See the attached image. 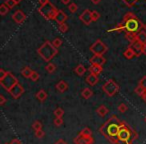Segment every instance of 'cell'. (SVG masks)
<instances>
[{
    "label": "cell",
    "instance_id": "83f0119b",
    "mask_svg": "<svg viewBox=\"0 0 146 144\" xmlns=\"http://www.w3.org/2000/svg\"><path fill=\"white\" fill-rule=\"evenodd\" d=\"M80 135H82V136H86V137H91L92 136V131H91V129L90 128H88V127H84L83 129L80 131Z\"/></svg>",
    "mask_w": 146,
    "mask_h": 144
},
{
    "label": "cell",
    "instance_id": "f6af8a7d",
    "mask_svg": "<svg viewBox=\"0 0 146 144\" xmlns=\"http://www.w3.org/2000/svg\"><path fill=\"white\" fill-rule=\"evenodd\" d=\"M7 74H8V71H5L3 68L0 69V80H2Z\"/></svg>",
    "mask_w": 146,
    "mask_h": 144
},
{
    "label": "cell",
    "instance_id": "f546056e",
    "mask_svg": "<svg viewBox=\"0 0 146 144\" xmlns=\"http://www.w3.org/2000/svg\"><path fill=\"white\" fill-rule=\"evenodd\" d=\"M134 92H135L138 96H141V97H142V96L144 95V93L146 92V89H145V88H143V87H141L140 85H138L137 87L134 89Z\"/></svg>",
    "mask_w": 146,
    "mask_h": 144
},
{
    "label": "cell",
    "instance_id": "3957f363",
    "mask_svg": "<svg viewBox=\"0 0 146 144\" xmlns=\"http://www.w3.org/2000/svg\"><path fill=\"white\" fill-rule=\"evenodd\" d=\"M138 138V134L134 131L126 122L123 121L120 131L118 133L117 144H134L135 140Z\"/></svg>",
    "mask_w": 146,
    "mask_h": 144
},
{
    "label": "cell",
    "instance_id": "8d00e7d4",
    "mask_svg": "<svg viewBox=\"0 0 146 144\" xmlns=\"http://www.w3.org/2000/svg\"><path fill=\"white\" fill-rule=\"evenodd\" d=\"M68 10L70 11L71 13H75L76 11L78 10V6L75 4V3H70V4L68 5Z\"/></svg>",
    "mask_w": 146,
    "mask_h": 144
},
{
    "label": "cell",
    "instance_id": "6f0895ef",
    "mask_svg": "<svg viewBox=\"0 0 146 144\" xmlns=\"http://www.w3.org/2000/svg\"><path fill=\"white\" fill-rule=\"evenodd\" d=\"M144 120H145V122H146V116H145V118H144Z\"/></svg>",
    "mask_w": 146,
    "mask_h": 144
},
{
    "label": "cell",
    "instance_id": "6da1fadb",
    "mask_svg": "<svg viewBox=\"0 0 146 144\" xmlns=\"http://www.w3.org/2000/svg\"><path fill=\"white\" fill-rule=\"evenodd\" d=\"M123 121L120 120L116 115H112L109 119L99 128V131L110 143L117 144L118 139L117 136L120 131V128L122 126Z\"/></svg>",
    "mask_w": 146,
    "mask_h": 144
},
{
    "label": "cell",
    "instance_id": "5b68a950",
    "mask_svg": "<svg viewBox=\"0 0 146 144\" xmlns=\"http://www.w3.org/2000/svg\"><path fill=\"white\" fill-rule=\"evenodd\" d=\"M38 12L40 13L46 20H55L57 13H58V9L49 1L47 4L39 7Z\"/></svg>",
    "mask_w": 146,
    "mask_h": 144
},
{
    "label": "cell",
    "instance_id": "7402d4cb",
    "mask_svg": "<svg viewBox=\"0 0 146 144\" xmlns=\"http://www.w3.org/2000/svg\"><path fill=\"white\" fill-rule=\"evenodd\" d=\"M92 95H93V91H92L90 88L86 87V88H84V89H82L81 96L84 98V99H89V98L92 97Z\"/></svg>",
    "mask_w": 146,
    "mask_h": 144
},
{
    "label": "cell",
    "instance_id": "d4e9b609",
    "mask_svg": "<svg viewBox=\"0 0 146 144\" xmlns=\"http://www.w3.org/2000/svg\"><path fill=\"white\" fill-rule=\"evenodd\" d=\"M32 72H33V71L30 69V67L26 66V67H24L22 70H21V75H22L23 77H25V78H30Z\"/></svg>",
    "mask_w": 146,
    "mask_h": 144
},
{
    "label": "cell",
    "instance_id": "cb8c5ba5",
    "mask_svg": "<svg viewBox=\"0 0 146 144\" xmlns=\"http://www.w3.org/2000/svg\"><path fill=\"white\" fill-rule=\"evenodd\" d=\"M47 93H46V91L45 90H43V89H41V90H39L38 92L36 93V98L39 100L40 102H43V101H45V100L47 99Z\"/></svg>",
    "mask_w": 146,
    "mask_h": 144
},
{
    "label": "cell",
    "instance_id": "d6a6232c",
    "mask_svg": "<svg viewBox=\"0 0 146 144\" xmlns=\"http://www.w3.org/2000/svg\"><path fill=\"white\" fill-rule=\"evenodd\" d=\"M32 128L34 129V131H38V130H42V123L40 121H34L32 124Z\"/></svg>",
    "mask_w": 146,
    "mask_h": 144
},
{
    "label": "cell",
    "instance_id": "bcb514c9",
    "mask_svg": "<svg viewBox=\"0 0 146 144\" xmlns=\"http://www.w3.org/2000/svg\"><path fill=\"white\" fill-rule=\"evenodd\" d=\"M6 103V98L4 97V95H0V105L3 106Z\"/></svg>",
    "mask_w": 146,
    "mask_h": 144
},
{
    "label": "cell",
    "instance_id": "d590c367",
    "mask_svg": "<svg viewBox=\"0 0 146 144\" xmlns=\"http://www.w3.org/2000/svg\"><path fill=\"white\" fill-rule=\"evenodd\" d=\"M63 122H64V120H63L62 117H55V119L53 120V124H54L55 126H57V127L62 125Z\"/></svg>",
    "mask_w": 146,
    "mask_h": 144
},
{
    "label": "cell",
    "instance_id": "e0dca14e",
    "mask_svg": "<svg viewBox=\"0 0 146 144\" xmlns=\"http://www.w3.org/2000/svg\"><path fill=\"white\" fill-rule=\"evenodd\" d=\"M56 89L58 90L59 92H61V93H64L65 91H67L68 90V83L67 82H65L64 80H60V81L58 82V83L56 84Z\"/></svg>",
    "mask_w": 146,
    "mask_h": 144
},
{
    "label": "cell",
    "instance_id": "9f6ffc18",
    "mask_svg": "<svg viewBox=\"0 0 146 144\" xmlns=\"http://www.w3.org/2000/svg\"><path fill=\"white\" fill-rule=\"evenodd\" d=\"M144 30L146 31V24H144Z\"/></svg>",
    "mask_w": 146,
    "mask_h": 144
},
{
    "label": "cell",
    "instance_id": "2e32d148",
    "mask_svg": "<svg viewBox=\"0 0 146 144\" xmlns=\"http://www.w3.org/2000/svg\"><path fill=\"white\" fill-rule=\"evenodd\" d=\"M89 70L90 74H94V75H99V74L102 73V71H103V66H99V65H93L91 64L88 68Z\"/></svg>",
    "mask_w": 146,
    "mask_h": 144
},
{
    "label": "cell",
    "instance_id": "ac0fdd59",
    "mask_svg": "<svg viewBox=\"0 0 146 144\" xmlns=\"http://www.w3.org/2000/svg\"><path fill=\"white\" fill-rule=\"evenodd\" d=\"M98 81H99V78H98L97 75H94V74H89L86 77V82L91 86L96 85L98 83Z\"/></svg>",
    "mask_w": 146,
    "mask_h": 144
},
{
    "label": "cell",
    "instance_id": "4dcf8cb0",
    "mask_svg": "<svg viewBox=\"0 0 146 144\" xmlns=\"http://www.w3.org/2000/svg\"><path fill=\"white\" fill-rule=\"evenodd\" d=\"M136 36H137V34H133V33H125V38L127 39L130 43H132L133 41L136 40Z\"/></svg>",
    "mask_w": 146,
    "mask_h": 144
},
{
    "label": "cell",
    "instance_id": "9c48e42d",
    "mask_svg": "<svg viewBox=\"0 0 146 144\" xmlns=\"http://www.w3.org/2000/svg\"><path fill=\"white\" fill-rule=\"evenodd\" d=\"M24 91L25 90H24V88H23V86L21 85L20 83H17L16 85L13 86V87L11 88L8 92H9V94L14 98V99H18V98L20 97L23 93H24Z\"/></svg>",
    "mask_w": 146,
    "mask_h": 144
},
{
    "label": "cell",
    "instance_id": "d6986e66",
    "mask_svg": "<svg viewBox=\"0 0 146 144\" xmlns=\"http://www.w3.org/2000/svg\"><path fill=\"white\" fill-rule=\"evenodd\" d=\"M96 112H97V114L100 116V117H104V116L108 114L109 110H108V108L106 107L105 105H100L99 107L96 109Z\"/></svg>",
    "mask_w": 146,
    "mask_h": 144
},
{
    "label": "cell",
    "instance_id": "5bb4252c",
    "mask_svg": "<svg viewBox=\"0 0 146 144\" xmlns=\"http://www.w3.org/2000/svg\"><path fill=\"white\" fill-rule=\"evenodd\" d=\"M129 46L131 47V48L133 49L134 51H135L136 57L140 56V55L142 54V49H143V44H142V43H140L139 41L137 40V39H136L135 41H133L132 43H130Z\"/></svg>",
    "mask_w": 146,
    "mask_h": 144
},
{
    "label": "cell",
    "instance_id": "f35d334b",
    "mask_svg": "<svg viewBox=\"0 0 146 144\" xmlns=\"http://www.w3.org/2000/svg\"><path fill=\"white\" fill-rule=\"evenodd\" d=\"M4 4L7 5V6L9 7V8H13V7H15L17 5V3L15 2L14 0H5L4 1Z\"/></svg>",
    "mask_w": 146,
    "mask_h": 144
},
{
    "label": "cell",
    "instance_id": "db71d44e",
    "mask_svg": "<svg viewBox=\"0 0 146 144\" xmlns=\"http://www.w3.org/2000/svg\"><path fill=\"white\" fill-rule=\"evenodd\" d=\"M142 100H143V101L144 102H145V103H146V92H145V93H144V95L143 96H142Z\"/></svg>",
    "mask_w": 146,
    "mask_h": 144
},
{
    "label": "cell",
    "instance_id": "c3c4849f",
    "mask_svg": "<svg viewBox=\"0 0 146 144\" xmlns=\"http://www.w3.org/2000/svg\"><path fill=\"white\" fill-rule=\"evenodd\" d=\"M38 2L40 4V6H43V5L47 4L49 2V0H38Z\"/></svg>",
    "mask_w": 146,
    "mask_h": 144
},
{
    "label": "cell",
    "instance_id": "484cf974",
    "mask_svg": "<svg viewBox=\"0 0 146 144\" xmlns=\"http://www.w3.org/2000/svg\"><path fill=\"white\" fill-rule=\"evenodd\" d=\"M122 31H125L124 30V26H123V24H122V22L116 24L115 27H113V28L108 29V32H122Z\"/></svg>",
    "mask_w": 146,
    "mask_h": 144
},
{
    "label": "cell",
    "instance_id": "11a10c76",
    "mask_svg": "<svg viewBox=\"0 0 146 144\" xmlns=\"http://www.w3.org/2000/svg\"><path fill=\"white\" fill-rule=\"evenodd\" d=\"M14 1H15V2L17 3V4H19V3H20L21 1H22V0H14Z\"/></svg>",
    "mask_w": 146,
    "mask_h": 144
},
{
    "label": "cell",
    "instance_id": "30bf717a",
    "mask_svg": "<svg viewBox=\"0 0 146 144\" xmlns=\"http://www.w3.org/2000/svg\"><path fill=\"white\" fill-rule=\"evenodd\" d=\"M26 18H27L26 14H25L22 10H16L12 15L13 21H14L15 23H17V24H21V23H23L25 20H26Z\"/></svg>",
    "mask_w": 146,
    "mask_h": 144
},
{
    "label": "cell",
    "instance_id": "f5cc1de1",
    "mask_svg": "<svg viewBox=\"0 0 146 144\" xmlns=\"http://www.w3.org/2000/svg\"><path fill=\"white\" fill-rule=\"evenodd\" d=\"M100 1H101V0H91V2L93 3V4H99L100 3Z\"/></svg>",
    "mask_w": 146,
    "mask_h": 144
},
{
    "label": "cell",
    "instance_id": "52a82bcc",
    "mask_svg": "<svg viewBox=\"0 0 146 144\" xmlns=\"http://www.w3.org/2000/svg\"><path fill=\"white\" fill-rule=\"evenodd\" d=\"M17 83H19L18 79H17L11 72H8V74H7L2 80H0V85L2 86L6 91H9V90L14 85H16Z\"/></svg>",
    "mask_w": 146,
    "mask_h": 144
},
{
    "label": "cell",
    "instance_id": "ab89813d",
    "mask_svg": "<svg viewBox=\"0 0 146 144\" xmlns=\"http://www.w3.org/2000/svg\"><path fill=\"white\" fill-rule=\"evenodd\" d=\"M91 16H92V20L93 21H97L100 18V13L97 12L96 10L91 11Z\"/></svg>",
    "mask_w": 146,
    "mask_h": 144
},
{
    "label": "cell",
    "instance_id": "60d3db41",
    "mask_svg": "<svg viewBox=\"0 0 146 144\" xmlns=\"http://www.w3.org/2000/svg\"><path fill=\"white\" fill-rule=\"evenodd\" d=\"M68 25L66 24V23H63V24H60L58 26V29H59V31H61V32H63V33H65V32H67V30H68Z\"/></svg>",
    "mask_w": 146,
    "mask_h": 144
},
{
    "label": "cell",
    "instance_id": "7a4b0ae2",
    "mask_svg": "<svg viewBox=\"0 0 146 144\" xmlns=\"http://www.w3.org/2000/svg\"><path fill=\"white\" fill-rule=\"evenodd\" d=\"M122 24H123V26H124L125 33L138 34L140 31L144 29V24L141 22V20L132 12L126 13L125 16L123 17Z\"/></svg>",
    "mask_w": 146,
    "mask_h": 144
},
{
    "label": "cell",
    "instance_id": "277c9868",
    "mask_svg": "<svg viewBox=\"0 0 146 144\" xmlns=\"http://www.w3.org/2000/svg\"><path fill=\"white\" fill-rule=\"evenodd\" d=\"M37 53L42 57V59L46 62L51 61L58 53V49L55 48L52 45L50 41H45L38 49H37Z\"/></svg>",
    "mask_w": 146,
    "mask_h": 144
},
{
    "label": "cell",
    "instance_id": "7dc6e473",
    "mask_svg": "<svg viewBox=\"0 0 146 144\" xmlns=\"http://www.w3.org/2000/svg\"><path fill=\"white\" fill-rule=\"evenodd\" d=\"M10 144H22V143H21V141L19 139H17V138H14V139H12L10 141Z\"/></svg>",
    "mask_w": 146,
    "mask_h": 144
},
{
    "label": "cell",
    "instance_id": "ee69618b",
    "mask_svg": "<svg viewBox=\"0 0 146 144\" xmlns=\"http://www.w3.org/2000/svg\"><path fill=\"white\" fill-rule=\"evenodd\" d=\"M138 85H140L141 87H143V88H145V89H146V76H143V77L140 79Z\"/></svg>",
    "mask_w": 146,
    "mask_h": 144
},
{
    "label": "cell",
    "instance_id": "ffe728a7",
    "mask_svg": "<svg viewBox=\"0 0 146 144\" xmlns=\"http://www.w3.org/2000/svg\"><path fill=\"white\" fill-rule=\"evenodd\" d=\"M74 72L76 73V75H78V76H83L84 74H85V72H86L85 66H84V65H82V64L77 65V66H76L75 68H74Z\"/></svg>",
    "mask_w": 146,
    "mask_h": 144
},
{
    "label": "cell",
    "instance_id": "e575fe53",
    "mask_svg": "<svg viewBox=\"0 0 146 144\" xmlns=\"http://www.w3.org/2000/svg\"><path fill=\"white\" fill-rule=\"evenodd\" d=\"M118 111L120 112V113H125L126 111L128 110V107L127 105H126L125 103H120L119 105H118Z\"/></svg>",
    "mask_w": 146,
    "mask_h": 144
},
{
    "label": "cell",
    "instance_id": "8fae6325",
    "mask_svg": "<svg viewBox=\"0 0 146 144\" xmlns=\"http://www.w3.org/2000/svg\"><path fill=\"white\" fill-rule=\"evenodd\" d=\"M74 143L75 144H93L94 143V139L93 137H86V136H82V135H78L74 138Z\"/></svg>",
    "mask_w": 146,
    "mask_h": 144
},
{
    "label": "cell",
    "instance_id": "681fc988",
    "mask_svg": "<svg viewBox=\"0 0 146 144\" xmlns=\"http://www.w3.org/2000/svg\"><path fill=\"white\" fill-rule=\"evenodd\" d=\"M54 144H67V142L65 141V140H63V139H59V140H57Z\"/></svg>",
    "mask_w": 146,
    "mask_h": 144
},
{
    "label": "cell",
    "instance_id": "4316f807",
    "mask_svg": "<svg viewBox=\"0 0 146 144\" xmlns=\"http://www.w3.org/2000/svg\"><path fill=\"white\" fill-rule=\"evenodd\" d=\"M45 70L48 72V73L52 74L55 72V70H56V66H55L54 63H48V64L45 66Z\"/></svg>",
    "mask_w": 146,
    "mask_h": 144
},
{
    "label": "cell",
    "instance_id": "603a6c76",
    "mask_svg": "<svg viewBox=\"0 0 146 144\" xmlns=\"http://www.w3.org/2000/svg\"><path fill=\"white\" fill-rule=\"evenodd\" d=\"M136 39H137L140 43H142L143 45L146 44V31L144 30V29L140 31L137 34V36H136Z\"/></svg>",
    "mask_w": 146,
    "mask_h": 144
},
{
    "label": "cell",
    "instance_id": "9a60e30c",
    "mask_svg": "<svg viewBox=\"0 0 146 144\" xmlns=\"http://www.w3.org/2000/svg\"><path fill=\"white\" fill-rule=\"evenodd\" d=\"M67 18H68V16L66 15V13L64 12V11L62 10H58V13H57L56 15V18H55V21H56L57 24H63V23H65V21L67 20Z\"/></svg>",
    "mask_w": 146,
    "mask_h": 144
},
{
    "label": "cell",
    "instance_id": "680465c9",
    "mask_svg": "<svg viewBox=\"0 0 146 144\" xmlns=\"http://www.w3.org/2000/svg\"><path fill=\"white\" fill-rule=\"evenodd\" d=\"M5 144H10V143H5Z\"/></svg>",
    "mask_w": 146,
    "mask_h": 144
},
{
    "label": "cell",
    "instance_id": "44dd1931",
    "mask_svg": "<svg viewBox=\"0 0 146 144\" xmlns=\"http://www.w3.org/2000/svg\"><path fill=\"white\" fill-rule=\"evenodd\" d=\"M123 55H124V57H125L126 59H132L134 56H136L135 51H134L133 49H132L130 46H128V48L126 49L125 51H124V52H123Z\"/></svg>",
    "mask_w": 146,
    "mask_h": 144
},
{
    "label": "cell",
    "instance_id": "f1b7e54d",
    "mask_svg": "<svg viewBox=\"0 0 146 144\" xmlns=\"http://www.w3.org/2000/svg\"><path fill=\"white\" fill-rule=\"evenodd\" d=\"M9 10H10V8L3 3V4L0 6V15H1V16H4V15H6L7 13H8Z\"/></svg>",
    "mask_w": 146,
    "mask_h": 144
},
{
    "label": "cell",
    "instance_id": "f907efd6",
    "mask_svg": "<svg viewBox=\"0 0 146 144\" xmlns=\"http://www.w3.org/2000/svg\"><path fill=\"white\" fill-rule=\"evenodd\" d=\"M70 1L71 0H61V2H62L63 4H70Z\"/></svg>",
    "mask_w": 146,
    "mask_h": 144
},
{
    "label": "cell",
    "instance_id": "816d5d0a",
    "mask_svg": "<svg viewBox=\"0 0 146 144\" xmlns=\"http://www.w3.org/2000/svg\"><path fill=\"white\" fill-rule=\"evenodd\" d=\"M142 54H144L146 56V44L143 45V49H142Z\"/></svg>",
    "mask_w": 146,
    "mask_h": 144
},
{
    "label": "cell",
    "instance_id": "ba28073f",
    "mask_svg": "<svg viewBox=\"0 0 146 144\" xmlns=\"http://www.w3.org/2000/svg\"><path fill=\"white\" fill-rule=\"evenodd\" d=\"M108 50V47L105 43L102 42L100 39H97L93 44L90 46V51L94 55H104Z\"/></svg>",
    "mask_w": 146,
    "mask_h": 144
},
{
    "label": "cell",
    "instance_id": "7bdbcfd3",
    "mask_svg": "<svg viewBox=\"0 0 146 144\" xmlns=\"http://www.w3.org/2000/svg\"><path fill=\"white\" fill-rule=\"evenodd\" d=\"M35 136H36V138H43L45 136V132L43 131V130L35 131Z\"/></svg>",
    "mask_w": 146,
    "mask_h": 144
},
{
    "label": "cell",
    "instance_id": "8992f818",
    "mask_svg": "<svg viewBox=\"0 0 146 144\" xmlns=\"http://www.w3.org/2000/svg\"><path fill=\"white\" fill-rule=\"evenodd\" d=\"M119 89H120L119 85L112 79H109L105 84H103V86H102V90H103V92L108 97H112V96H114L116 93H118Z\"/></svg>",
    "mask_w": 146,
    "mask_h": 144
},
{
    "label": "cell",
    "instance_id": "7c38bea8",
    "mask_svg": "<svg viewBox=\"0 0 146 144\" xmlns=\"http://www.w3.org/2000/svg\"><path fill=\"white\" fill-rule=\"evenodd\" d=\"M80 21L84 23L85 25H89L92 22V16H91V11L89 9H85V10L82 12V14L79 16Z\"/></svg>",
    "mask_w": 146,
    "mask_h": 144
},
{
    "label": "cell",
    "instance_id": "b9f144b4",
    "mask_svg": "<svg viewBox=\"0 0 146 144\" xmlns=\"http://www.w3.org/2000/svg\"><path fill=\"white\" fill-rule=\"evenodd\" d=\"M122 1H123L127 6H133V5H135L139 0H122Z\"/></svg>",
    "mask_w": 146,
    "mask_h": 144
},
{
    "label": "cell",
    "instance_id": "4fadbf2b",
    "mask_svg": "<svg viewBox=\"0 0 146 144\" xmlns=\"http://www.w3.org/2000/svg\"><path fill=\"white\" fill-rule=\"evenodd\" d=\"M90 64L93 65H99V66H103L106 62V59L103 55H93L90 58Z\"/></svg>",
    "mask_w": 146,
    "mask_h": 144
},
{
    "label": "cell",
    "instance_id": "836d02e7",
    "mask_svg": "<svg viewBox=\"0 0 146 144\" xmlns=\"http://www.w3.org/2000/svg\"><path fill=\"white\" fill-rule=\"evenodd\" d=\"M52 45L55 47V48H59V47L62 45V43H63V41H62V39L61 38H55L54 40H52Z\"/></svg>",
    "mask_w": 146,
    "mask_h": 144
},
{
    "label": "cell",
    "instance_id": "74e56055",
    "mask_svg": "<svg viewBox=\"0 0 146 144\" xmlns=\"http://www.w3.org/2000/svg\"><path fill=\"white\" fill-rule=\"evenodd\" d=\"M39 78H40V75H39L38 72H37V71H33L32 74H31V76H30V79L32 80V81L36 82L39 80Z\"/></svg>",
    "mask_w": 146,
    "mask_h": 144
},
{
    "label": "cell",
    "instance_id": "1f68e13d",
    "mask_svg": "<svg viewBox=\"0 0 146 144\" xmlns=\"http://www.w3.org/2000/svg\"><path fill=\"white\" fill-rule=\"evenodd\" d=\"M53 114H54L55 117H63V115H64V110H63L62 108L58 107L54 110Z\"/></svg>",
    "mask_w": 146,
    "mask_h": 144
}]
</instances>
